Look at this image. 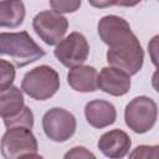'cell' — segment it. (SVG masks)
<instances>
[{
  "label": "cell",
  "mask_w": 159,
  "mask_h": 159,
  "mask_svg": "<svg viewBox=\"0 0 159 159\" xmlns=\"http://www.w3.org/2000/svg\"><path fill=\"white\" fill-rule=\"evenodd\" d=\"M99 39L108 46L107 62L111 67L137 75L144 63V51L127 20L117 15L101 17L97 25Z\"/></svg>",
  "instance_id": "obj_1"
},
{
  "label": "cell",
  "mask_w": 159,
  "mask_h": 159,
  "mask_svg": "<svg viewBox=\"0 0 159 159\" xmlns=\"http://www.w3.org/2000/svg\"><path fill=\"white\" fill-rule=\"evenodd\" d=\"M0 53L9 56L17 67L27 66L45 56V51L32 40L27 31L1 32Z\"/></svg>",
  "instance_id": "obj_2"
},
{
  "label": "cell",
  "mask_w": 159,
  "mask_h": 159,
  "mask_svg": "<svg viewBox=\"0 0 159 159\" xmlns=\"http://www.w3.org/2000/svg\"><path fill=\"white\" fill-rule=\"evenodd\" d=\"M21 89L36 101H46L60 89V76L57 71L47 65L37 66L25 73Z\"/></svg>",
  "instance_id": "obj_3"
},
{
  "label": "cell",
  "mask_w": 159,
  "mask_h": 159,
  "mask_svg": "<svg viewBox=\"0 0 159 159\" xmlns=\"http://www.w3.org/2000/svg\"><path fill=\"white\" fill-rule=\"evenodd\" d=\"M158 118V106L147 96H138L129 101L124 108L125 124L137 134L149 132Z\"/></svg>",
  "instance_id": "obj_4"
},
{
  "label": "cell",
  "mask_w": 159,
  "mask_h": 159,
  "mask_svg": "<svg viewBox=\"0 0 159 159\" xmlns=\"http://www.w3.org/2000/svg\"><path fill=\"white\" fill-rule=\"evenodd\" d=\"M76 128V117L67 109L55 107L48 109L42 117V129L52 142H67L75 134Z\"/></svg>",
  "instance_id": "obj_5"
},
{
  "label": "cell",
  "mask_w": 159,
  "mask_h": 159,
  "mask_svg": "<svg viewBox=\"0 0 159 159\" xmlns=\"http://www.w3.org/2000/svg\"><path fill=\"white\" fill-rule=\"evenodd\" d=\"M37 139L32 130L26 127L9 128L1 138V154L4 159H19L22 155L36 153Z\"/></svg>",
  "instance_id": "obj_6"
},
{
  "label": "cell",
  "mask_w": 159,
  "mask_h": 159,
  "mask_svg": "<svg viewBox=\"0 0 159 159\" xmlns=\"http://www.w3.org/2000/svg\"><path fill=\"white\" fill-rule=\"evenodd\" d=\"M32 29L36 35L48 46L58 45L65 37L68 21L67 19L52 10H43L32 19Z\"/></svg>",
  "instance_id": "obj_7"
},
{
  "label": "cell",
  "mask_w": 159,
  "mask_h": 159,
  "mask_svg": "<svg viewBox=\"0 0 159 159\" xmlns=\"http://www.w3.org/2000/svg\"><path fill=\"white\" fill-rule=\"evenodd\" d=\"M55 57L68 68L82 66L89 55V45L81 32H71L53 50Z\"/></svg>",
  "instance_id": "obj_8"
},
{
  "label": "cell",
  "mask_w": 159,
  "mask_h": 159,
  "mask_svg": "<svg viewBox=\"0 0 159 159\" xmlns=\"http://www.w3.org/2000/svg\"><path fill=\"white\" fill-rule=\"evenodd\" d=\"M101 153L109 159H123L132 147L130 137L122 129H111L101 135L97 143Z\"/></svg>",
  "instance_id": "obj_9"
},
{
  "label": "cell",
  "mask_w": 159,
  "mask_h": 159,
  "mask_svg": "<svg viewBox=\"0 0 159 159\" xmlns=\"http://www.w3.org/2000/svg\"><path fill=\"white\" fill-rule=\"evenodd\" d=\"M130 84V76L116 67H103L98 75V88L114 97L127 94Z\"/></svg>",
  "instance_id": "obj_10"
},
{
  "label": "cell",
  "mask_w": 159,
  "mask_h": 159,
  "mask_svg": "<svg viewBox=\"0 0 159 159\" xmlns=\"http://www.w3.org/2000/svg\"><path fill=\"white\" fill-rule=\"evenodd\" d=\"M84 116L89 125L102 129L112 125L117 119L116 107L104 99L89 101L84 107Z\"/></svg>",
  "instance_id": "obj_11"
},
{
  "label": "cell",
  "mask_w": 159,
  "mask_h": 159,
  "mask_svg": "<svg viewBox=\"0 0 159 159\" xmlns=\"http://www.w3.org/2000/svg\"><path fill=\"white\" fill-rule=\"evenodd\" d=\"M67 83L77 92H94L98 89V72L93 66L88 65L71 68L67 73Z\"/></svg>",
  "instance_id": "obj_12"
},
{
  "label": "cell",
  "mask_w": 159,
  "mask_h": 159,
  "mask_svg": "<svg viewBox=\"0 0 159 159\" xmlns=\"http://www.w3.org/2000/svg\"><path fill=\"white\" fill-rule=\"evenodd\" d=\"M25 108L22 89L16 86H11L0 92V114L2 120L14 118Z\"/></svg>",
  "instance_id": "obj_13"
},
{
  "label": "cell",
  "mask_w": 159,
  "mask_h": 159,
  "mask_svg": "<svg viewBox=\"0 0 159 159\" xmlns=\"http://www.w3.org/2000/svg\"><path fill=\"white\" fill-rule=\"evenodd\" d=\"M26 11L22 1H1L0 2V26L15 29L25 19Z\"/></svg>",
  "instance_id": "obj_14"
},
{
  "label": "cell",
  "mask_w": 159,
  "mask_h": 159,
  "mask_svg": "<svg viewBox=\"0 0 159 159\" xmlns=\"http://www.w3.org/2000/svg\"><path fill=\"white\" fill-rule=\"evenodd\" d=\"M4 124H5L6 129L15 128V127H26V128L31 129L34 127V113L27 106H25L22 112L20 114H17L16 117L4 119Z\"/></svg>",
  "instance_id": "obj_15"
},
{
  "label": "cell",
  "mask_w": 159,
  "mask_h": 159,
  "mask_svg": "<svg viewBox=\"0 0 159 159\" xmlns=\"http://www.w3.org/2000/svg\"><path fill=\"white\" fill-rule=\"evenodd\" d=\"M15 75H16L15 66L11 62L1 58L0 60V92L12 86Z\"/></svg>",
  "instance_id": "obj_16"
},
{
  "label": "cell",
  "mask_w": 159,
  "mask_h": 159,
  "mask_svg": "<svg viewBox=\"0 0 159 159\" xmlns=\"http://www.w3.org/2000/svg\"><path fill=\"white\" fill-rule=\"evenodd\" d=\"M81 1H50V6L52 11L57 14L65 12H75L81 7Z\"/></svg>",
  "instance_id": "obj_17"
},
{
  "label": "cell",
  "mask_w": 159,
  "mask_h": 159,
  "mask_svg": "<svg viewBox=\"0 0 159 159\" xmlns=\"http://www.w3.org/2000/svg\"><path fill=\"white\" fill-rule=\"evenodd\" d=\"M63 159H97L96 155L84 147H73L71 148L65 155Z\"/></svg>",
  "instance_id": "obj_18"
},
{
  "label": "cell",
  "mask_w": 159,
  "mask_h": 159,
  "mask_svg": "<svg viewBox=\"0 0 159 159\" xmlns=\"http://www.w3.org/2000/svg\"><path fill=\"white\" fill-rule=\"evenodd\" d=\"M148 53L152 63L159 68V35L153 36L148 42Z\"/></svg>",
  "instance_id": "obj_19"
},
{
  "label": "cell",
  "mask_w": 159,
  "mask_h": 159,
  "mask_svg": "<svg viewBox=\"0 0 159 159\" xmlns=\"http://www.w3.org/2000/svg\"><path fill=\"white\" fill-rule=\"evenodd\" d=\"M149 153H150V145L142 144L135 147L130 152L128 159H149Z\"/></svg>",
  "instance_id": "obj_20"
},
{
  "label": "cell",
  "mask_w": 159,
  "mask_h": 159,
  "mask_svg": "<svg viewBox=\"0 0 159 159\" xmlns=\"http://www.w3.org/2000/svg\"><path fill=\"white\" fill-rule=\"evenodd\" d=\"M152 86L153 88L159 93V68L155 70V72L152 76Z\"/></svg>",
  "instance_id": "obj_21"
},
{
  "label": "cell",
  "mask_w": 159,
  "mask_h": 159,
  "mask_svg": "<svg viewBox=\"0 0 159 159\" xmlns=\"http://www.w3.org/2000/svg\"><path fill=\"white\" fill-rule=\"evenodd\" d=\"M149 159H159V144L158 145H150Z\"/></svg>",
  "instance_id": "obj_22"
},
{
  "label": "cell",
  "mask_w": 159,
  "mask_h": 159,
  "mask_svg": "<svg viewBox=\"0 0 159 159\" xmlns=\"http://www.w3.org/2000/svg\"><path fill=\"white\" fill-rule=\"evenodd\" d=\"M19 159H45L42 155L40 154H36V153H30V154H26V155H22L20 157Z\"/></svg>",
  "instance_id": "obj_23"
}]
</instances>
